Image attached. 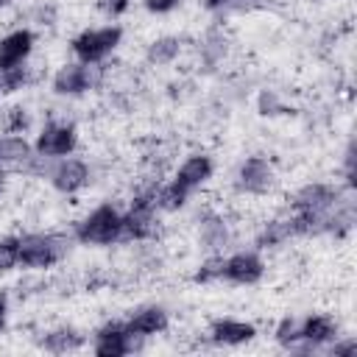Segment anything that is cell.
Wrapping results in <instances>:
<instances>
[{
    "label": "cell",
    "mask_w": 357,
    "mask_h": 357,
    "mask_svg": "<svg viewBox=\"0 0 357 357\" xmlns=\"http://www.w3.org/2000/svg\"><path fill=\"white\" fill-rule=\"evenodd\" d=\"M28 67L20 64V67H11V70H3L0 73V95H8V92H20L25 84H28Z\"/></svg>",
    "instance_id": "obj_23"
},
{
    "label": "cell",
    "mask_w": 357,
    "mask_h": 357,
    "mask_svg": "<svg viewBox=\"0 0 357 357\" xmlns=\"http://www.w3.org/2000/svg\"><path fill=\"white\" fill-rule=\"evenodd\" d=\"M335 357H354L357 354V340L354 337H346V340H332V349H329Z\"/></svg>",
    "instance_id": "obj_26"
},
{
    "label": "cell",
    "mask_w": 357,
    "mask_h": 357,
    "mask_svg": "<svg viewBox=\"0 0 357 357\" xmlns=\"http://www.w3.org/2000/svg\"><path fill=\"white\" fill-rule=\"evenodd\" d=\"M279 184V173L273 167V162L268 156H245L234 173V187L240 195H251V198H265L276 190Z\"/></svg>",
    "instance_id": "obj_4"
},
{
    "label": "cell",
    "mask_w": 357,
    "mask_h": 357,
    "mask_svg": "<svg viewBox=\"0 0 357 357\" xmlns=\"http://www.w3.org/2000/svg\"><path fill=\"white\" fill-rule=\"evenodd\" d=\"M315 3H324V0H315Z\"/></svg>",
    "instance_id": "obj_32"
},
{
    "label": "cell",
    "mask_w": 357,
    "mask_h": 357,
    "mask_svg": "<svg viewBox=\"0 0 357 357\" xmlns=\"http://www.w3.org/2000/svg\"><path fill=\"white\" fill-rule=\"evenodd\" d=\"M6 321H8V296L6 290H0V329L6 326Z\"/></svg>",
    "instance_id": "obj_29"
},
{
    "label": "cell",
    "mask_w": 357,
    "mask_h": 357,
    "mask_svg": "<svg viewBox=\"0 0 357 357\" xmlns=\"http://www.w3.org/2000/svg\"><path fill=\"white\" fill-rule=\"evenodd\" d=\"M273 337H276L279 346L296 349L298 346V318H282L273 329Z\"/></svg>",
    "instance_id": "obj_24"
},
{
    "label": "cell",
    "mask_w": 357,
    "mask_h": 357,
    "mask_svg": "<svg viewBox=\"0 0 357 357\" xmlns=\"http://www.w3.org/2000/svg\"><path fill=\"white\" fill-rule=\"evenodd\" d=\"M126 326L137 340L139 337H156V335H165L170 329V312L162 304H145V307H137L126 318Z\"/></svg>",
    "instance_id": "obj_12"
},
{
    "label": "cell",
    "mask_w": 357,
    "mask_h": 357,
    "mask_svg": "<svg viewBox=\"0 0 357 357\" xmlns=\"http://www.w3.org/2000/svg\"><path fill=\"white\" fill-rule=\"evenodd\" d=\"M206 337L215 346H226V349H237L245 346L257 337V326L251 321H240V318H215L209 324Z\"/></svg>",
    "instance_id": "obj_13"
},
{
    "label": "cell",
    "mask_w": 357,
    "mask_h": 357,
    "mask_svg": "<svg viewBox=\"0 0 357 357\" xmlns=\"http://www.w3.org/2000/svg\"><path fill=\"white\" fill-rule=\"evenodd\" d=\"M128 6H131V0H100V8H103L109 17H120V14H126Z\"/></svg>",
    "instance_id": "obj_28"
},
{
    "label": "cell",
    "mask_w": 357,
    "mask_h": 357,
    "mask_svg": "<svg viewBox=\"0 0 357 357\" xmlns=\"http://www.w3.org/2000/svg\"><path fill=\"white\" fill-rule=\"evenodd\" d=\"M212 176H215V162H212V156H209V153H190V156L176 167L173 181L181 184V187L192 195V192H198Z\"/></svg>",
    "instance_id": "obj_14"
},
{
    "label": "cell",
    "mask_w": 357,
    "mask_h": 357,
    "mask_svg": "<svg viewBox=\"0 0 357 357\" xmlns=\"http://www.w3.org/2000/svg\"><path fill=\"white\" fill-rule=\"evenodd\" d=\"M187 201H190V192L181 184H176L173 178L167 184L156 187V209L159 212H178L187 206Z\"/></svg>",
    "instance_id": "obj_21"
},
{
    "label": "cell",
    "mask_w": 357,
    "mask_h": 357,
    "mask_svg": "<svg viewBox=\"0 0 357 357\" xmlns=\"http://www.w3.org/2000/svg\"><path fill=\"white\" fill-rule=\"evenodd\" d=\"M181 47L184 42L178 36H159L145 47V61L151 67H167L181 56Z\"/></svg>",
    "instance_id": "obj_19"
},
{
    "label": "cell",
    "mask_w": 357,
    "mask_h": 357,
    "mask_svg": "<svg viewBox=\"0 0 357 357\" xmlns=\"http://www.w3.org/2000/svg\"><path fill=\"white\" fill-rule=\"evenodd\" d=\"M92 351L98 357H126L134 351L137 337L128 332L126 321H106L92 332Z\"/></svg>",
    "instance_id": "obj_10"
},
{
    "label": "cell",
    "mask_w": 357,
    "mask_h": 357,
    "mask_svg": "<svg viewBox=\"0 0 357 357\" xmlns=\"http://www.w3.org/2000/svg\"><path fill=\"white\" fill-rule=\"evenodd\" d=\"M78 148V128L67 120H50L39 128L33 139V153L39 159H61L73 156Z\"/></svg>",
    "instance_id": "obj_5"
},
{
    "label": "cell",
    "mask_w": 357,
    "mask_h": 357,
    "mask_svg": "<svg viewBox=\"0 0 357 357\" xmlns=\"http://www.w3.org/2000/svg\"><path fill=\"white\" fill-rule=\"evenodd\" d=\"M290 237H293V234H290L287 218H273V220L262 223V229H259L257 237H254V245H257V248H273V245L287 243Z\"/></svg>",
    "instance_id": "obj_20"
},
{
    "label": "cell",
    "mask_w": 357,
    "mask_h": 357,
    "mask_svg": "<svg viewBox=\"0 0 357 357\" xmlns=\"http://www.w3.org/2000/svg\"><path fill=\"white\" fill-rule=\"evenodd\" d=\"M3 190H6V170L0 167V195H3Z\"/></svg>",
    "instance_id": "obj_31"
},
{
    "label": "cell",
    "mask_w": 357,
    "mask_h": 357,
    "mask_svg": "<svg viewBox=\"0 0 357 357\" xmlns=\"http://www.w3.org/2000/svg\"><path fill=\"white\" fill-rule=\"evenodd\" d=\"M100 81V70L98 64H84V61H70L61 64L50 81V89L61 98H78L89 89H95Z\"/></svg>",
    "instance_id": "obj_8"
},
{
    "label": "cell",
    "mask_w": 357,
    "mask_h": 357,
    "mask_svg": "<svg viewBox=\"0 0 357 357\" xmlns=\"http://www.w3.org/2000/svg\"><path fill=\"white\" fill-rule=\"evenodd\" d=\"M337 335V321L326 312H310L298 321V346L304 349H324Z\"/></svg>",
    "instance_id": "obj_11"
},
{
    "label": "cell",
    "mask_w": 357,
    "mask_h": 357,
    "mask_svg": "<svg viewBox=\"0 0 357 357\" xmlns=\"http://www.w3.org/2000/svg\"><path fill=\"white\" fill-rule=\"evenodd\" d=\"M178 6H181V0H142V8H145L148 14H156V17L170 14V11H176Z\"/></svg>",
    "instance_id": "obj_25"
},
{
    "label": "cell",
    "mask_w": 357,
    "mask_h": 357,
    "mask_svg": "<svg viewBox=\"0 0 357 357\" xmlns=\"http://www.w3.org/2000/svg\"><path fill=\"white\" fill-rule=\"evenodd\" d=\"M86 343V335L75 326H53L42 335L39 346L50 354H67V351H78Z\"/></svg>",
    "instance_id": "obj_17"
},
{
    "label": "cell",
    "mask_w": 357,
    "mask_h": 357,
    "mask_svg": "<svg viewBox=\"0 0 357 357\" xmlns=\"http://www.w3.org/2000/svg\"><path fill=\"white\" fill-rule=\"evenodd\" d=\"M268 265L259 257V251H234L220 257V282L237 284V287H251L262 282Z\"/></svg>",
    "instance_id": "obj_7"
},
{
    "label": "cell",
    "mask_w": 357,
    "mask_h": 357,
    "mask_svg": "<svg viewBox=\"0 0 357 357\" xmlns=\"http://www.w3.org/2000/svg\"><path fill=\"white\" fill-rule=\"evenodd\" d=\"M120 42H123V28L117 22L100 28H84L70 39V53L75 56V61L100 64L120 47Z\"/></svg>",
    "instance_id": "obj_3"
},
{
    "label": "cell",
    "mask_w": 357,
    "mask_h": 357,
    "mask_svg": "<svg viewBox=\"0 0 357 357\" xmlns=\"http://www.w3.org/2000/svg\"><path fill=\"white\" fill-rule=\"evenodd\" d=\"M198 243L209 251V254H220L223 245L229 243V226L220 215H206L201 220V229H198Z\"/></svg>",
    "instance_id": "obj_18"
},
{
    "label": "cell",
    "mask_w": 357,
    "mask_h": 357,
    "mask_svg": "<svg viewBox=\"0 0 357 357\" xmlns=\"http://www.w3.org/2000/svg\"><path fill=\"white\" fill-rule=\"evenodd\" d=\"M53 162L56 165L50 167L47 178H50V184H53L56 192H61V195H78L81 190L89 187L92 173H89V165L84 159H78V156H61V159H53Z\"/></svg>",
    "instance_id": "obj_9"
},
{
    "label": "cell",
    "mask_w": 357,
    "mask_h": 357,
    "mask_svg": "<svg viewBox=\"0 0 357 357\" xmlns=\"http://www.w3.org/2000/svg\"><path fill=\"white\" fill-rule=\"evenodd\" d=\"M36 159L33 145L22 137V134H0V167H17V170H28L31 162Z\"/></svg>",
    "instance_id": "obj_16"
},
{
    "label": "cell",
    "mask_w": 357,
    "mask_h": 357,
    "mask_svg": "<svg viewBox=\"0 0 357 357\" xmlns=\"http://www.w3.org/2000/svg\"><path fill=\"white\" fill-rule=\"evenodd\" d=\"M17 245H20V234H6V237H0V273H8V271H14V268H20Z\"/></svg>",
    "instance_id": "obj_22"
},
{
    "label": "cell",
    "mask_w": 357,
    "mask_h": 357,
    "mask_svg": "<svg viewBox=\"0 0 357 357\" xmlns=\"http://www.w3.org/2000/svg\"><path fill=\"white\" fill-rule=\"evenodd\" d=\"M231 0H204V6L209 8V11H218V8H223V6H229Z\"/></svg>",
    "instance_id": "obj_30"
},
{
    "label": "cell",
    "mask_w": 357,
    "mask_h": 357,
    "mask_svg": "<svg viewBox=\"0 0 357 357\" xmlns=\"http://www.w3.org/2000/svg\"><path fill=\"white\" fill-rule=\"evenodd\" d=\"M343 198L340 187L326 184V181H310L304 187H298L290 198H287V212H318V215H329Z\"/></svg>",
    "instance_id": "obj_6"
},
{
    "label": "cell",
    "mask_w": 357,
    "mask_h": 357,
    "mask_svg": "<svg viewBox=\"0 0 357 357\" xmlns=\"http://www.w3.org/2000/svg\"><path fill=\"white\" fill-rule=\"evenodd\" d=\"M33 45H36V36L28 28H17L0 36V73L25 64L28 56L33 53Z\"/></svg>",
    "instance_id": "obj_15"
},
{
    "label": "cell",
    "mask_w": 357,
    "mask_h": 357,
    "mask_svg": "<svg viewBox=\"0 0 357 357\" xmlns=\"http://www.w3.org/2000/svg\"><path fill=\"white\" fill-rule=\"evenodd\" d=\"M73 237L81 245H114L123 243V212L114 204H98L73 226Z\"/></svg>",
    "instance_id": "obj_2"
},
{
    "label": "cell",
    "mask_w": 357,
    "mask_h": 357,
    "mask_svg": "<svg viewBox=\"0 0 357 357\" xmlns=\"http://www.w3.org/2000/svg\"><path fill=\"white\" fill-rule=\"evenodd\" d=\"M343 176H346V187L351 190L354 187V142L346 145V153H343Z\"/></svg>",
    "instance_id": "obj_27"
},
{
    "label": "cell",
    "mask_w": 357,
    "mask_h": 357,
    "mask_svg": "<svg viewBox=\"0 0 357 357\" xmlns=\"http://www.w3.org/2000/svg\"><path fill=\"white\" fill-rule=\"evenodd\" d=\"M67 251H70V237L59 231H28L20 234V245H17L20 268L28 271L56 268L67 257Z\"/></svg>",
    "instance_id": "obj_1"
}]
</instances>
